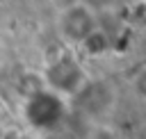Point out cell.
<instances>
[{
	"label": "cell",
	"mask_w": 146,
	"mask_h": 139,
	"mask_svg": "<svg viewBox=\"0 0 146 139\" xmlns=\"http://www.w3.org/2000/svg\"><path fill=\"white\" fill-rule=\"evenodd\" d=\"M68 109H71L68 100H64L48 87L25 96L21 103L23 121L36 132H50V130L59 128L64 123V118L68 116Z\"/></svg>",
	"instance_id": "cell-1"
},
{
	"label": "cell",
	"mask_w": 146,
	"mask_h": 139,
	"mask_svg": "<svg viewBox=\"0 0 146 139\" xmlns=\"http://www.w3.org/2000/svg\"><path fill=\"white\" fill-rule=\"evenodd\" d=\"M73 105L91 118H98L103 114H107L114 105V89L110 82L105 80H89L82 91L73 98Z\"/></svg>",
	"instance_id": "cell-4"
},
{
	"label": "cell",
	"mask_w": 146,
	"mask_h": 139,
	"mask_svg": "<svg viewBox=\"0 0 146 139\" xmlns=\"http://www.w3.org/2000/svg\"><path fill=\"white\" fill-rule=\"evenodd\" d=\"M98 25L100 23H98L96 9L87 0L66 2L57 9V16H55L57 34L66 46H80Z\"/></svg>",
	"instance_id": "cell-3"
},
{
	"label": "cell",
	"mask_w": 146,
	"mask_h": 139,
	"mask_svg": "<svg viewBox=\"0 0 146 139\" xmlns=\"http://www.w3.org/2000/svg\"><path fill=\"white\" fill-rule=\"evenodd\" d=\"M135 89H137V93H139L141 98H146V66L137 73V77H135Z\"/></svg>",
	"instance_id": "cell-6"
},
{
	"label": "cell",
	"mask_w": 146,
	"mask_h": 139,
	"mask_svg": "<svg viewBox=\"0 0 146 139\" xmlns=\"http://www.w3.org/2000/svg\"><path fill=\"white\" fill-rule=\"evenodd\" d=\"M89 139H116V134L107 128H96L94 132H89Z\"/></svg>",
	"instance_id": "cell-7"
},
{
	"label": "cell",
	"mask_w": 146,
	"mask_h": 139,
	"mask_svg": "<svg viewBox=\"0 0 146 139\" xmlns=\"http://www.w3.org/2000/svg\"><path fill=\"white\" fill-rule=\"evenodd\" d=\"M87 57H103L105 52H110V48H112V39H110V34L98 25L80 46H78Z\"/></svg>",
	"instance_id": "cell-5"
},
{
	"label": "cell",
	"mask_w": 146,
	"mask_h": 139,
	"mask_svg": "<svg viewBox=\"0 0 146 139\" xmlns=\"http://www.w3.org/2000/svg\"><path fill=\"white\" fill-rule=\"evenodd\" d=\"M2 62H5V46H2V41H0V66H2Z\"/></svg>",
	"instance_id": "cell-8"
},
{
	"label": "cell",
	"mask_w": 146,
	"mask_h": 139,
	"mask_svg": "<svg viewBox=\"0 0 146 139\" xmlns=\"http://www.w3.org/2000/svg\"><path fill=\"white\" fill-rule=\"evenodd\" d=\"M50 2H59V0H50Z\"/></svg>",
	"instance_id": "cell-9"
},
{
	"label": "cell",
	"mask_w": 146,
	"mask_h": 139,
	"mask_svg": "<svg viewBox=\"0 0 146 139\" xmlns=\"http://www.w3.org/2000/svg\"><path fill=\"white\" fill-rule=\"evenodd\" d=\"M43 82L50 91H55L57 96H62L64 100H73L82 87L91 80L87 68L71 55V52H59L55 59H50L46 64V68L41 71Z\"/></svg>",
	"instance_id": "cell-2"
}]
</instances>
